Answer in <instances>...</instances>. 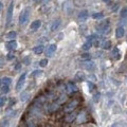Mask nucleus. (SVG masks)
<instances>
[{
	"label": "nucleus",
	"instance_id": "obj_1",
	"mask_svg": "<svg viewBox=\"0 0 127 127\" xmlns=\"http://www.w3.org/2000/svg\"><path fill=\"white\" fill-rule=\"evenodd\" d=\"M82 67L83 68H85L86 70H89V71H93L95 69V64L93 62H84V63H82Z\"/></svg>",
	"mask_w": 127,
	"mask_h": 127
},
{
	"label": "nucleus",
	"instance_id": "obj_2",
	"mask_svg": "<svg viewBox=\"0 0 127 127\" xmlns=\"http://www.w3.org/2000/svg\"><path fill=\"white\" fill-rule=\"evenodd\" d=\"M26 76H27V74L23 73V74H21V76L19 77V81L17 83V85H16V90H17V91H19L22 88L23 84H25V81H26Z\"/></svg>",
	"mask_w": 127,
	"mask_h": 127
},
{
	"label": "nucleus",
	"instance_id": "obj_3",
	"mask_svg": "<svg viewBox=\"0 0 127 127\" xmlns=\"http://www.w3.org/2000/svg\"><path fill=\"white\" fill-rule=\"evenodd\" d=\"M56 51V45L55 43H52V45H50L49 47L47 48V51H46V54L47 56H52V54Z\"/></svg>",
	"mask_w": 127,
	"mask_h": 127
},
{
	"label": "nucleus",
	"instance_id": "obj_4",
	"mask_svg": "<svg viewBox=\"0 0 127 127\" xmlns=\"http://www.w3.org/2000/svg\"><path fill=\"white\" fill-rule=\"evenodd\" d=\"M67 90H68V92L69 93H74V92H76L77 91V87L75 86L73 83H68L67 84Z\"/></svg>",
	"mask_w": 127,
	"mask_h": 127
},
{
	"label": "nucleus",
	"instance_id": "obj_5",
	"mask_svg": "<svg viewBox=\"0 0 127 127\" xmlns=\"http://www.w3.org/2000/svg\"><path fill=\"white\" fill-rule=\"evenodd\" d=\"M28 12H29V11L26 10L20 15V23H21V25H25V23L28 21V17H29V13H28Z\"/></svg>",
	"mask_w": 127,
	"mask_h": 127
},
{
	"label": "nucleus",
	"instance_id": "obj_6",
	"mask_svg": "<svg viewBox=\"0 0 127 127\" xmlns=\"http://www.w3.org/2000/svg\"><path fill=\"white\" fill-rule=\"evenodd\" d=\"M124 34H125V30L123 27H119L116 30V37L117 38H122L124 36Z\"/></svg>",
	"mask_w": 127,
	"mask_h": 127
},
{
	"label": "nucleus",
	"instance_id": "obj_7",
	"mask_svg": "<svg viewBox=\"0 0 127 127\" xmlns=\"http://www.w3.org/2000/svg\"><path fill=\"white\" fill-rule=\"evenodd\" d=\"M87 17H88V12H87L86 10L79 12V14H78V19H79L81 21H85L86 19H87Z\"/></svg>",
	"mask_w": 127,
	"mask_h": 127
},
{
	"label": "nucleus",
	"instance_id": "obj_8",
	"mask_svg": "<svg viewBox=\"0 0 127 127\" xmlns=\"http://www.w3.org/2000/svg\"><path fill=\"white\" fill-rule=\"evenodd\" d=\"M86 79V75L84 72H77L75 74V81H78V82H84Z\"/></svg>",
	"mask_w": 127,
	"mask_h": 127
},
{
	"label": "nucleus",
	"instance_id": "obj_9",
	"mask_svg": "<svg viewBox=\"0 0 127 127\" xmlns=\"http://www.w3.org/2000/svg\"><path fill=\"white\" fill-rule=\"evenodd\" d=\"M41 26V22L39 21V20H36V21H34L33 23L31 25V29L32 30H36V29H38L39 27Z\"/></svg>",
	"mask_w": 127,
	"mask_h": 127
},
{
	"label": "nucleus",
	"instance_id": "obj_10",
	"mask_svg": "<svg viewBox=\"0 0 127 127\" xmlns=\"http://www.w3.org/2000/svg\"><path fill=\"white\" fill-rule=\"evenodd\" d=\"M28 97H30V93L27 92V91H25V92H22L21 95H20V100L22 102H26L28 100Z\"/></svg>",
	"mask_w": 127,
	"mask_h": 127
},
{
	"label": "nucleus",
	"instance_id": "obj_11",
	"mask_svg": "<svg viewBox=\"0 0 127 127\" xmlns=\"http://www.w3.org/2000/svg\"><path fill=\"white\" fill-rule=\"evenodd\" d=\"M76 105H77V102H76V101H73V102H71L70 104L66 107V109H67V110H71V109L75 108V107H76Z\"/></svg>",
	"mask_w": 127,
	"mask_h": 127
},
{
	"label": "nucleus",
	"instance_id": "obj_12",
	"mask_svg": "<svg viewBox=\"0 0 127 127\" xmlns=\"http://www.w3.org/2000/svg\"><path fill=\"white\" fill-rule=\"evenodd\" d=\"M91 47H92V42H91V41H87V42H85L84 45H83V50L87 51V50H89Z\"/></svg>",
	"mask_w": 127,
	"mask_h": 127
},
{
	"label": "nucleus",
	"instance_id": "obj_13",
	"mask_svg": "<svg viewBox=\"0 0 127 127\" xmlns=\"http://www.w3.org/2000/svg\"><path fill=\"white\" fill-rule=\"evenodd\" d=\"M42 51H43V47L42 46H37V47L34 48V52L36 54H40Z\"/></svg>",
	"mask_w": 127,
	"mask_h": 127
},
{
	"label": "nucleus",
	"instance_id": "obj_14",
	"mask_svg": "<svg viewBox=\"0 0 127 127\" xmlns=\"http://www.w3.org/2000/svg\"><path fill=\"white\" fill-rule=\"evenodd\" d=\"M61 25V20H59V19H57L56 21H55L53 25H52V28H51V30L52 31H55V30H57V28H58V26Z\"/></svg>",
	"mask_w": 127,
	"mask_h": 127
},
{
	"label": "nucleus",
	"instance_id": "obj_15",
	"mask_svg": "<svg viewBox=\"0 0 127 127\" xmlns=\"http://www.w3.org/2000/svg\"><path fill=\"white\" fill-rule=\"evenodd\" d=\"M120 15H121L122 18H126L127 17V7H123V9L121 10Z\"/></svg>",
	"mask_w": 127,
	"mask_h": 127
},
{
	"label": "nucleus",
	"instance_id": "obj_16",
	"mask_svg": "<svg viewBox=\"0 0 127 127\" xmlns=\"http://www.w3.org/2000/svg\"><path fill=\"white\" fill-rule=\"evenodd\" d=\"M110 46H111V42H110L109 40L104 41V42L102 43V48H103V49H109Z\"/></svg>",
	"mask_w": 127,
	"mask_h": 127
},
{
	"label": "nucleus",
	"instance_id": "obj_17",
	"mask_svg": "<svg viewBox=\"0 0 127 127\" xmlns=\"http://www.w3.org/2000/svg\"><path fill=\"white\" fill-rule=\"evenodd\" d=\"M0 127H9V121L6 119H3L1 123H0Z\"/></svg>",
	"mask_w": 127,
	"mask_h": 127
},
{
	"label": "nucleus",
	"instance_id": "obj_18",
	"mask_svg": "<svg viewBox=\"0 0 127 127\" xmlns=\"http://www.w3.org/2000/svg\"><path fill=\"white\" fill-rule=\"evenodd\" d=\"M1 82H2L4 85H10L11 83H12V78H11V77H4Z\"/></svg>",
	"mask_w": 127,
	"mask_h": 127
},
{
	"label": "nucleus",
	"instance_id": "obj_19",
	"mask_svg": "<svg viewBox=\"0 0 127 127\" xmlns=\"http://www.w3.org/2000/svg\"><path fill=\"white\" fill-rule=\"evenodd\" d=\"M1 91H2V93H7L10 91V88H9V85H3L2 86V88H1Z\"/></svg>",
	"mask_w": 127,
	"mask_h": 127
},
{
	"label": "nucleus",
	"instance_id": "obj_20",
	"mask_svg": "<svg viewBox=\"0 0 127 127\" xmlns=\"http://www.w3.org/2000/svg\"><path fill=\"white\" fill-rule=\"evenodd\" d=\"M16 47H17V43L15 41H11V42L7 43V48H9V49H15Z\"/></svg>",
	"mask_w": 127,
	"mask_h": 127
},
{
	"label": "nucleus",
	"instance_id": "obj_21",
	"mask_svg": "<svg viewBox=\"0 0 127 127\" xmlns=\"http://www.w3.org/2000/svg\"><path fill=\"white\" fill-rule=\"evenodd\" d=\"M6 103V97L5 96H0V107L4 106Z\"/></svg>",
	"mask_w": 127,
	"mask_h": 127
},
{
	"label": "nucleus",
	"instance_id": "obj_22",
	"mask_svg": "<svg viewBox=\"0 0 127 127\" xmlns=\"http://www.w3.org/2000/svg\"><path fill=\"white\" fill-rule=\"evenodd\" d=\"M112 53H113V56L116 55V58H117V59L120 58V52H119V49H118V48H114Z\"/></svg>",
	"mask_w": 127,
	"mask_h": 127
},
{
	"label": "nucleus",
	"instance_id": "obj_23",
	"mask_svg": "<svg viewBox=\"0 0 127 127\" xmlns=\"http://www.w3.org/2000/svg\"><path fill=\"white\" fill-rule=\"evenodd\" d=\"M92 17L94 19H102L103 17H104V15H103V13H97V14H93Z\"/></svg>",
	"mask_w": 127,
	"mask_h": 127
},
{
	"label": "nucleus",
	"instance_id": "obj_24",
	"mask_svg": "<svg viewBox=\"0 0 127 127\" xmlns=\"http://www.w3.org/2000/svg\"><path fill=\"white\" fill-rule=\"evenodd\" d=\"M39 65H40V67H46V66L48 65V59H47V58L41 59V61L39 62Z\"/></svg>",
	"mask_w": 127,
	"mask_h": 127
},
{
	"label": "nucleus",
	"instance_id": "obj_25",
	"mask_svg": "<svg viewBox=\"0 0 127 127\" xmlns=\"http://www.w3.org/2000/svg\"><path fill=\"white\" fill-rule=\"evenodd\" d=\"M58 109V104H52V105H51L50 106V111H51V112H52V111H55V110H57Z\"/></svg>",
	"mask_w": 127,
	"mask_h": 127
},
{
	"label": "nucleus",
	"instance_id": "obj_26",
	"mask_svg": "<svg viewBox=\"0 0 127 127\" xmlns=\"http://www.w3.org/2000/svg\"><path fill=\"white\" fill-rule=\"evenodd\" d=\"M111 127H127V125L125 124V123H117V124L112 125Z\"/></svg>",
	"mask_w": 127,
	"mask_h": 127
},
{
	"label": "nucleus",
	"instance_id": "obj_27",
	"mask_svg": "<svg viewBox=\"0 0 127 127\" xmlns=\"http://www.w3.org/2000/svg\"><path fill=\"white\" fill-rule=\"evenodd\" d=\"M11 17H12V5L9 10V14H7V25H9L10 21H11Z\"/></svg>",
	"mask_w": 127,
	"mask_h": 127
},
{
	"label": "nucleus",
	"instance_id": "obj_28",
	"mask_svg": "<svg viewBox=\"0 0 127 127\" xmlns=\"http://www.w3.org/2000/svg\"><path fill=\"white\" fill-rule=\"evenodd\" d=\"M88 88H89V91L90 92H92L93 89H94V84L91 82H88Z\"/></svg>",
	"mask_w": 127,
	"mask_h": 127
},
{
	"label": "nucleus",
	"instance_id": "obj_29",
	"mask_svg": "<svg viewBox=\"0 0 127 127\" xmlns=\"http://www.w3.org/2000/svg\"><path fill=\"white\" fill-rule=\"evenodd\" d=\"M16 37V32H11V33L7 34V38H10V39H13Z\"/></svg>",
	"mask_w": 127,
	"mask_h": 127
},
{
	"label": "nucleus",
	"instance_id": "obj_30",
	"mask_svg": "<svg viewBox=\"0 0 127 127\" xmlns=\"http://www.w3.org/2000/svg\"><path fill=\"white\" fill-rule=\"evenodd\" d=\"M74 118H75V113H71L70 116L66 119V120L68 121V122H71V121H73V120H74Z\"/></svg>",
	"mask_w": 127,
	"mask_h": 127
},
{
	"label": "nucleus",
	"instance_id": "obj_31",
	"mask_svg": "<svg viewBox=\"0 0 127 127\" xmlns=\"http://www.w3.org/2000/svg\"><path fill=\"white\" fill-rule=\"evenodd\" d=\"M90 57H91V55L89 53H85V54L82 55V59H88V61H89Z\"/></svg>",
	"mask_w": 127,
	"mask_h": 127
},
{
	"label": "nucleus",
	"instance_id": "obj_32",
	"mask_svg": "<svg viewBox=\"0 0 127 127\" xmlns=\"http://www.w3.org/2000/svg\"><path fill=\"white\" fill-rule=\"evenodd\" d=\"M27 126H28V127H37L36 124H35L34 122H32V121H29V122H28V123H27Z\"/></svg>",
	"mask_w": 127,
	"mask_h": 127
},
{
	"label": "nucleus",
	"instance_id": "obj_33",
	"mask_svg": "<svg viewBox=\"0 0 127 127\" xmlns=\"http://www.w3.org/2000/svg\"><path fill=\"white\" fill-rule=\"evenodd\" d=\"M94 102H98V100H100V93H96V94H94Z\"/></svg>",
	"mask_w": 127,
	"mask_h": 127
},
{
	"label": "nucleus",
	"instance_id": "obj_34",
	"mask_svg": "<svg viewBox=\"0 0 127 127\" xmlns=\"http://www.w3.org/2000/svg\"><path fill=\"white\" fill-rule=\"evenodd\" d=\"M30 58L29 57H25V58H23V63H25L26 64V65H29V64H30Z\"/></svg>",
	"mask_w": 127,
	"mask_h": 127
},
{
	"label": "nucleus",
	"instance_id": "obj_35",
	"mask_svg": "<svg viewBox=\"0 0 127 127\" xmlns=\"http://www.w3.org/2000/svg\"><path fill=\"white\" fill-rule=\"evenodd\" d=\"M114 4H116V5H113L112 7H111V10H112V11H117V10H118L119 4H118V3H114Z\"/></svg>",
	"mask_w": 127,
	"mask_h": 127
},
{
	"label": "nucleus",
	"instance_id": "obj_36",
	"mask_svg": "<svg viewBox=\"0 0 127 127\" xmlns=\"http://www.w3.org/2000/svg\"><path fill=\"white\" fill-rule=\"evenodd\" d=\"M94 38H95V35H90V36L88 37V41H91V40H93Z\"/></svg>",
	"mask_w": 127,
	"mask_h": 127
},
{
	"label": "nucleus",
	"instance_id": "obj_37",
	"mask_svg": "<svg viewBox=\"0 0 127 127\" xmlns=\"http://www.w3.org/2000/svg\"><path fill=\"white\" fill-rule=\"evenodd\" d=\"M40 72H41V71H39V70L37 71V70H36V71H34V73H33V75H37V74H40Z\"/></svg>",
	"mask_w": 127,
	"mask_h": 127
},
{
	"label": "nucleus",
	"instance_id": "obj_38",
	"mask_svg": "<svg viewBox=\"0 0 127 127\" xmlns=\"http://www.w3.org/2000/svg\"><path fill=\"white\" fill-rule=\"evenodd\" d=\"M12 57H14V55H12V54H9V56H7V58H9V59H11Z\"/></svg>",
	"mask_w": 127,
	"mask_h": 127
},
{
	"label": "nucleus",
	"instance_id": "obj_39",
	"mask_svg": "<svg viewBox=\"0 0 127 127\" xmlns=\"http://www.w3.org/2000/svg\"><path fill=\"white\" fill-rule=\"evenodd\" d=\"M104 2H109V0H103Z\"/></svg>",
	"mask_w": 127,
	"mask_h": 127
},
{
	"label": "nucleus",
	"instance_id": "obj_40",
	"mask_svg": "<svg viewBox=\"0 0 127 127\" xmlns=\"http://www.w3.org/2000/svg\"><path fill=\"white\" fill-rule=\"evenodd\" d=\"M1 83H2V82H1V79H0V86H1Z\"/></svg>",
	"mask_w": 127,
	"mask_h": 127
}]
</instances>
